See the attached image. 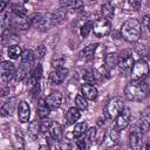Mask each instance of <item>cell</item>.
<instances>
[{
    "label": "cell",
    "mask_w": 150,
    "mask_h": 150,
    "mask_svg": "<svg viewBox=\"0 0 150 150\" xmlns=\"http://www.w3.org/2000/svg\"><path fill=\"white\" fill-rule=\"evenodd\" d=\"M124 96L128 101L141 102L149 96V90L144 80H131L124 88Z\"/></svg>",
    "instance_id": "6da1fadb"
},
{
    "label": "cell",
    "mask_w": 150,
    "mask_h": 150,
    "mask_svg": "<svg viewBox=\"0 0 150 150\" xmlns=\"http://www.w3.org/2000/svg\"><path fill=\"white\" fill-rule=\"evenodd\" d=\"M141 34H142V23L139 20L135 18L127 20L121 26V36L127 42L130 43L137 42L141 38Z\"/></svg>",
    "instance_id": "7a4b0ae2"
},
{
    "label": "cell",
    "mask_w": 150,
    "mask_h": 150,
    "mask_svg": "<svg viewBox=\"0 0 150 150\" xmlns=\"http://www.w3.org/2000/svg\"><path fill=\"white\" fill-rule=\"evenodd\" d=\"M30 22H32V26L36 30H40V32L48 30L53 26H55L54 22H53V19H52V12H47V13L38 12V13H34L30 16Z\"/></svg>",
    "instance_id": "3957f363"
},
{
    "label": "cell",
    "mask_w": 150,
    "mask_h": 150,
    "mask_svg": "<svg viewBox=\"0 0 150 150\" xmlns=\"http://www.w3.org/2000/svg\"><path fill=\"white\" fill-rule=\"evenodd\" d=\"M124 108V103L123 100L118 96L111 97L104 105V116L108 120H112L115 118Z\"/></svg>",
    "instance_id": "277c9868"
},
{
    "label": "cell",
    "mask_w": 150,
    "mask_h": 150,
    "mask_svg": "<svg viewBox=\"0 0 150 150\" xmlns=\"http://www.w3.org/2000/svg\"><path fill=\"white\" fill-rule=\"evenodd\" d=\"M150 73V66L145 59H139L135 61L134 67L130 71L131 80H144Z\"/></svg>",
    "instance_id": "5b68a950"
},
{
    "label": "cell",
    "mask_w": 150,
    "mask_h": 150,
    "mask_svg": "<svg viewBox=\"0 0 150 150\" xmlns=\"http://www.w3.org/2000/svg\"><path fill=\"white\" fill-rule=\"evenodd\" d=\"M111 30V21L104 18L97 19L94 22L93 26V33L96 38H103L107 36Z\"/></svg>",
    "instance_id": "8992f818"
},
{
    "label": "cell",
    "mask_w": 150,
    "mask_h": 150,
    "mask_svg": "<svg viewBox=\"0 0 150 150\" xmlns=\"http://www.w3.org/2000/svg\"><path fill=\"white\" fill-rule=\"evenodd\" d=\"M134 57L131 56L129 50H123L118 54V69L122 73H130L132 67H134Z\"/></svg>",
    "instance_id": "52a82bcc"
},
{
    "label": "cell",
    "mask_w": 150,
    "mask_h": 150,
    "mask_svg": "<svg viewBox=\"0 0 150 150\" xmlns=\"http://www.w3.org/2000/svg\"><path fill=\"white\" fill-rule=\"evenodd\" d=\"M130 118H131V111L129 108L124 107L122 109V111L115 117V123H114V128L117 129L118 131L124 130L129 123H130Z\"/></svg>",
    "instance_id": "ba28073f"
},
{
    "label": "cell",
    "mask_w": 150,
    "mask_h": 150,
    "mask_svg": "<svg viewBox=\"0 0 150 150\" xmlns=\"http://www.w3.org/2000/svg\"><path fill=\"white\" fill-rule=\"evenodd\" d=\"M118 139H120V131L112 127L111 129H109L108 131L104 132V136L102 139V146H104V148L115 146L118 143Z\"/></svg>",
    "instance_id": "9c48e42d"
},
{
    "label": "cell",
    "mask_w": 150,
    "mask_h": 150,
    "mask_svg": "<svg viewBox=\"0 0 150 150\" xmlns=\"http://www.w3.org/2000/svg\"><path fill=\"white\" fill-rule=\"evenodd\" d=\"M15 66L9 61H2L0 64V74L4 82H9L12 79H14L15 75Z\"/></svg>",
    "instance_id": "30bf717a"
},
{
    "label": "cell",
    "mask_w": 150,
    "mask_h": 150,
    "mask_svg": "<svg viewBox=\"0 0 150 150\" xmlns=\"http://www.w3.org/2000/svg\"><path fill=\"white\" fill-rule=\"evenodd\" d=\"M12 26L16 29L20 30H26L32 26L30 22V18L28 19L27 15H19V14H14L12 16Z\"/></svg>",
    "instance_id": "8fae6325"
},
{
    "label": "cell",
    "mask_w": 150,
    "mask_h": 150,
    "mask_svg": "<svg viewBox=\"0 0 150 150\" xmlns=\"http://www.w3.org/2000/svg\"><path fill=\"white\" fill-rule=\"evenodd\" d=\"M142 131L141 129L137 127V128H134L130 134H129V142H130V146L135 150H138L143 146V138H142Z\"/></svg>",
    "instance_id": "7c38bea8"
},
{
    "label": "cell",
    "mask_w": 150,
    "mask_h": 150,
    "mask_svg": "<svg viewBox=\"0 0 150 150\" xmlns=\"http://www.w3.org/2000/svg\"><path fill=\"white\" fill-rule=\"evenodd\" d=\"M67 75H68V69L62 66V67H56V68H54V69L50 71L49 79H50L52 83H54V84H60V83H62V82L64 81V79L67 77Z\"/></svg>",
    "instance_id": "4fadbf2b"
},
{
    "label": "cell",
    "mask_w": 150,
    "mask_h": 150,
    "mask_svg": "<svg viewBox=\"0 0 150 150\" xmlns=\"http://www.w3.org/2000/svg\"><path fill=\"white\" fill-rule=\"evenodd\" d=\"M30 117V108L26 101H20L18 104V118L21 123H27Z\"/></svg>",
    "instance_id": "5bb4252c"
},
{
    "label": "cell",
    "mask_w": 150,
    "mask_h": 150,
    "mask_svg": "<svg viewBox=\"0 0 150 150\" xmlns=\"http://www.w3.org/2000/svg\"><path fill=\"white\" fill-rule=\"evenodd\" d=\"M81 94L88 100V101H94L97 98L98 96V91H97V88L91 84V83H83L81 86Z\"/></svg>",
    "instance_id": "9a60e30c"
},
{
    "label": "cell",
    "mask_w": 150,
    "mask_h": 150,
    "mask_svg": "<svg viewBox=\"0 0 150 150\" xmlns=\"http://www.w3.org/2000/svg\"><path fill=\"white\" fill-rule=\"evenodd\" d=\"M48 134L50 135V137L54 141L60 142L63 137V130H62V125L59 122L55 121H50L49 127H48Z\"/></svg>",
    "instance_id": "2e32d148"
},
{
    "label": "cell",
    "mask_w": 150,
    "mask_h": 150,
    "mask_svg": "<svg viewBox=\"0 0 150 150\" xmlns=\"http://www.w3.org/2000/svg\"><path fill=\"white\" fill-rule=\"evenodd\" d=\"M62 98H63V96H62V94L60 91H53L45 100H46L48 107L50 108V110H53V109H57L61 105Z\"/></svg>",
    "instance_id": "e0dca14e"
},
{
    "label": "cell",
    "mask_w": 150,
    "mask_h": 150,
    "mask_svg": "<svg viewBox=\"0 0 150 150\" xmlns=\"http://www.w3.org/2000/svg\"><path fill=\"white\" fill-rule=\"evenodd\" d=\"M137 127L141 129L142 132H148L150 130V110L149 109L142 111V114L139 115Z\"/></svg>",
    "instance_id": "ac0fdd59"
},
{
    "label": "cell",
    "mask_w": 150,
    "mask_h": 150,
    "mask_svg": "<svg viewBox=\"0 0 150 150\" xmlns=\"http://www.w3.org/2000/svg\"><path fill=\"white\" fill-rule=\"evenodd\" d=\"M35 57H36V56H35V53H34L33 50H30V49L23 50V52H22V55H21V57H20V66H22V67L29 69V67H30V64L34 62V59H35Z\"/></svg>",
    "instance_id": "d6986e66"
},
{
    "label": "cell",
    "mask_w": 150,
    "mask_h": 150,
    "mask_svg": "<svg viewBox=\"0 0 150 150\" xmlns=\"http://www.w3.org/2000/svg\"><path fill=\"white\" fill-rule=\"evenodd\" d=\"M49 112H50V108L48 107L46 100L40 98L38 102V107H36V114L40 117V120H46L49 116Z\"/></svg>",
    "instance_id": "ffe728a7"
},
{
    "label": "cell",
    "mask_w": 150,
    "mask_h": 150,
    "mask_svg": "<svg viewBox=\"0 0 150 150\" xmlns=\"http://www.w3.org/2000/svg\"><path fill=\"white\" fill-rule=\"evenodd\" d=\"M64 117L68 124H73L81 117V110L77 107H71L67 110V112L64 114Z\"/></svg>",
    "instance_id": "44dd1931"
},
{
    "label": "cell",
    "mask_w": 150,
    "mask_h": 150,
    "mask_svg": "<svg viewBox=\"0 0 150 150\" xmlns=\"http://www.w3.org/2000/svg\"><path fill=\"white\" fill-rule=\"evenodd\" d=\"M114 13H115V7H114V5L110 1H107V2H104L102 5V7H101V15H102V18L108 19V20L111 21V19L114 18Z\"/></svg>",
    "instance_id": "7402d4cb"
},
{
    "label": "cell",
    "mask_w": 150,
    "mask_h": 150,
    "mask_svg": "<svg viewBox=\"0 0 150 150\" xmlns=\"http://www.w3.org/2000/svg\"><path fill=\"white\" fill-rule=\"evenodd\" d=\"M14 108H15V98H11L8 101H6L1 108H0V112H1V116H11L12 112L14 111Z\"/></svg>",
    "instance_id": "603a6c76"
},
{
    "label": "cell",
    "mask_w": 150,
    "mask_h": 150,
    "mask_svg": "<svg viewBox=\"0 0 150 150\" xmlns=\"http://www.w3.org/2000/svg\"><path fill=\"white\" fill-rule=\"evenodd\" d=\"M67 12H68V8L67 7H60L57 11L55 12H52V19H53V22L54 25H57L60 22H62L67 15Z\"/></svg>",
    "instance_id": "cb8c5ba5"
},
{
    "label": "cell",
    "mask_w": 150,
    "mask_h": 150,
    "mask_svg": "<svg viewBox=\"0 0 150 150\" xmlns=\"http://www.w3.org/2000/svg\"><path fill=\"white\" fill-rule=\"evenodd\" d=\"M118 64V54L117 53H110L105 56L104 59V66L107 67V69L111 70L115 67H117Z\"/></svg>",
    "instance_id": "d4e9b609"
},
{
    "label": "cell",
    "mask_w": 150,
    "mask_h": 150,
    "mask_svg": "<svg viewBox=\"0 0 150 150\" xmlns=\"http://www.w3.org/2000/svg\"><path fill=\"white\" fill-rule=\"evenodd\" d=\"M87 130H88V123H87L86 121L79 122V123L75 124V127H74V129H73V136L76 137V138H79V137L83 136Z\"/></svg>",
    "instance_id": "484cf974"
},
{
    "label": "cell",
    "mask_w": 150,
    "mask_h": 150,
    "mask_svg": "<svg viewBox=\"0 0 150 150\" xmlns=\"http://www.w3.org/2000/svg\"><path fill=\"white\" fill-rule=\"evenodd\" d=\"M97 43H91V45H88L87 47H84L81 53H80V56L83 57V59H89L91 56H94L95 52H96V48H97Z\"/></svg>",
    "instance_id": "4316f807"
},
{
    "label": "cell",
    "mask_w": 150,
    "mask_h": 150,
    "mask_svg": "<svg viewBox=\"0 0 150 150\" xmlns=\"http://www.w3.org/2000/svg\"><path fill=\"white\" fill-rule=\"evenodd\" d=\"M41 130H42V128H41V122H39V121H36V120L32 121V122L29 123V125H28V131H29L30 136L34 137V138H36V137L39 136V134H40Z\"/></svg>",
    "instance_id": "83f0119b"
},
{
    "label": "cell",
    "mask_w": 150,
    "mask_h": 150,
    "mask_svg": "<svg viewBox=\"0 0 150 150\" xmlns=\"http://www.w3.org/2000/svg\"><path fill=\"white\" fill-rule=\"evenodd\" d=\"M100 75H101V74H97L95 70H87V71H84L82 79H83L87 83L94 84V83H96V82L98 81V76H100Z\"/></svg>",
    "instance_id": "f1b7e54d"
},
{
    "label": "cell",
    "mask_w": 150,
    "mask_h": 150,
    "mask_svg": "<svg viewBox=\"0 0 150 150\" xmlns=\"http://www.w3.org/2000/svg\"><path fill=\"white\" fill-rule=\"evenodd\" d=\"M22 52L23 50L21 49V47L19 45H12V46H9L7 53H8V56L11 59H18V57H21Z\"/></svg>",
    "instance_id": "f546056e"
},
{
    "label": "cell",
    "mask_w": 150,
    "mask_h": 150,
    "mask_svg": "<svg viewBox=\"0 0 150 150\" xmlns=\"http://www.w3.org/2000/svg\"><path fill=\"white\" fill-rule=\"evenodd\" d=\"M75 107H77L80 110H86L88 108V100L82 95H77L75 97Z\"/></svg>",
    "instance_id": "4dcf8cb0"
},
{
    "label": "cell",
    "mask_w": 150,
    "mask_h": 150,
    "mask_svg": "<svg viewBox=\"0 0 150 150\" xmlns=\"http://www.w3.org/2000/svg\"><path fill=\"white\" fill-rule=\"evenodd\" d=\"M93 26H94V23H93L91 21L84 22V23L81 26V28H80V34H81V36H82V38H87V36L90 34V32H93Z\"/></svg>",
    "instance_id": "1f68e13d"
},
{
    "label": "cell",
    "mask_w": 150,
    "mask_h": 150,
    "mask_svg": "<svg viewBox=\"0 0 150 150\" xmlns=\"http://www.w3.org/2000/svg\"><path fill=\"white\" fill-rule=\"evenodd\" d=\"M30 77H32V82H33V86L36 83V82H39V80L42 77V66L39 63L35 68H34V70L32 71V75H30Z\"/></svg>",
    "instance_id": "d6a6232c"
},
{
    "label": "cell",
    "mask_w": 150,
    "mask_h": 150,
    "mask_svg": "<svg viewBox=\"0 0 150 150\" xmlns=\"http://www.w3.org/2000/svg\"><path fill=\"white\" fill-rule=\"evenodd\" d=\"M27 68H25V67H22V66H20L19 67V69H16V71H15V75H14V80L15 81H22L26 76H27Z\"/></svg>",
    "instance_id": "836d02e7"
},
{
    "label": "cell",
    "mask_w": 150,
    "mask_h": 150,
    "mask_svg": "<svg viewBox=\"0 0 150 150\" xmlns=\"http://www.w3.org/2000/svg\"><path fill=\"white\" fill-rule=\"evenodd\" d=\"M86 136V139H87V142H89V143H93L94 141H95V138H96V128H89L87 131H86V134H84Z\"/></svg>",
    "instance_id": "e575fe53"
},
{
    "label": "cell",
    "mask_w": 150,
    "mask_h": 150,
    "mask_svg": "<svg viewBox=\"0 0 150 150\" xmlns=\"http://www.w3.org/2000/svg\"><path fill=\"white\" fill-rule=\"evenodd\" d=\"M12 12L14 13V14H19V15H26L27 14V11H26V8L22 6V5H13L12 6Z\"/></svg>",
    "instance_id": "d590c367"
},
{
    "label": "cell",
    "mask_w": 150,
    "mask_h": 150,
    "mask_svg": "<svg viewBox=\"0 0 150 150\" xmlns=\"http://www.w3.org/2000/svg\"><path fill=\"white\" fill-rule=\"evenodd\" d=\"M46 47L43 46V45H40V46H38L36 47V49H35V56L36 57H39V59H42L45 55H46Z\"/></svg>",
    "instance_id": "8d00e7d4"
},
{
    "label": "cell",
    "mask_w": 150,
    "mask_h": 150,
    "mask_svg": "<svg viewBox=\"0 0 150 150\" xmlns=\"http://www.w3.org/2000/svg\"><path fill=\"white\" fill-rule=\"evenodd\" d=\"M135 49H136L137 53L141 54L142 56H145V55L148 54V47H146L145 45H143V43H138V45H136V46H135Z\"/></svg>",
    "instance_id": "74e56055"
},
{
    "label": "cell",
    "mask_w": 150,
    "mask_h": 150,
    "mask_svg": "<svg viewBox=\"0 0 150 150\" xmlns=\"http://www.w3.org/2000/svg\"><path fill=\"white\" fill-rule=\"evenodd\" d=\"M83 0H73L70 8H73L74 11H81L83 8Z\"/></svg>",
    "instance_id": "f35d334b"
},
{
    "label": "cell",
    "mask_w": 150,
    "mask_h": 150,
    "mask_svg": "<svg viewBox=\"0 0 150 150\" xmlns=\"http://www.w3.org/2000/svg\"><path fill=\"white\" fill-rule=\"evenodd\" d=\"M128 4L134 11H138L142 6V0H128Z\"/></svg>",
    "instance_id": "ab89813d"
},
{
    "label": "cell",
    "mask_w": 150,
    "mask_h": 150,
    "mask_svg": "<svg viewBox=\"0 0 150 150\" xmlns=\"http://www.w3.org/2000/svg\"><path fill=\"white\" fill-rule=\"evenodd\" d=\"M142 26L148 30V32H150V15H144L143 18H142Z\"/></svg>",
    "instance_id": "60d3db41"
},
{
    "label": "cell",
    "mask_w": 150,
    "mask_h": 150,
    "mask_svg": "<svg viewBox=\"0 0 150 150\" xmlns=\"http://www.w3.org/2000/svg\"><path fill=\"white\" fill-rule=\"evenodd\" d=\"M63 62H64V57H60V56H56L54 57L53 60V67L56 68V67H62L63 66Z\"/></svg>",
    "instance_id": "b9f144b4"
},
{
    "label": "cell",
    "mask_w": 150,
    "mask_h": 150,
    "mask_svg": "<svg viewBox=\"0 0 150 150\" xmlns=\"http://www.w3.org/2000/svg\"><path fill=\"white\" fill-rule=\"evenodd\" d=\"M76 144H77V148L84 150V149L87 148V139H86V137H84V136L79 137V141L76 142Z\"/></svg>",
    "instance_id": "7bdbcfd3"
},
{
    "label": "cell",
    "mask_w": 150,
    "mask_h": 150,
    "mask_svg": "<svg viewBox=\"0 0 150 150\" xmlns=\"http://www.w3.org/2000/svg\"><path fill=\"white\" fill-rule=\"evenodd\" d=\"M32 96H33V98H38V97L40 96V84H39V82H36V83L33 86Z\"/></svg>",
    "instance_id": "ee69618b"
},
{
    "label": "cell",
    "mask_w": 150,
    "mask_h": 150,
    "mask_svg": "<svg viewBox=\"0 0 150 150\" xmlns=\"http://www.w3.org/2000/svg\"><path fill=\"white\" fill-rule=\"evenodd\" d=\"M144 82H145V84H146V88H148L149 95H150V75H148V76L144 79Z\"/></svg>",
    "instance_id": "f6af8a7d"
},
{
    "label": "cell",
    "mask_w": 150,
    "mask_h": 150,
    "mask_svg": "<svg viewBox=\"0 0 150 150\" xmlns=\"http://www.w3.org/2000/svg\"><path fill=\"white\" fill-rule=\"evenodd\" d=\"M6 9V0H1V12Z\"/></svg>",
    "instance_id": "bcb514c9"
},
{
    "label": "cell",
    "mask_w": 150,
    "mask_h": 150,
    "mask_svg": "<svg viewBox=\"0 0 150 150\" xmlns=\"http://www.w3.org/2000/svg\"><path fill=\"white\" fill-rule=\"evenodd\" d=\"M144 149H146V150H150V141H148V142L144 144Z\"/></svg>",
    "instance_id": "7dc6e473"
},
{
    "label": "cell",
    "mask_w": 150,
    "mask_h": 150,
    "mask_svg": "<svg viewBox=\"0 0 150 150\" xmlns=\"http://www.w3.org/2000/svg\"><path fill=\"white\" fill-rule=\"evenodd\" d=\"M49 148V145H41L40 146V149H48Z\"/></svg>",
    "instance_id": "c3c4849f"
}]
</instances>
